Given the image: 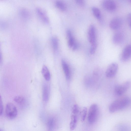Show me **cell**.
Returning <instances> with one entry per match:
<instances>
[{
  "label": "cell",
  "instance_id": "cell-1",
  "mask_svg": "<svg viewBox=\"0 0 131 131\" xmlns=\"http://www.w3.org/2000/svg\"><path fill=\"white\" fill-rule=\"evenodd\" d=\"M130 103V98L128 96H123L115 100L110 105L109 111L111 113L124 110L129 105Z\"/></svg>",
  "mask_w": 131,
  "mask_h": 131
},
{
  "label": "cell",
  "instance_id": "cell-2",
  "mask_svg": "<svg viewBox=\"0 0 131 131\" xmlns=\"http://www.w3.org/2000/svg\"><path fill=\"white\" fill-rule=\"evenodd\" d=\"M99 114V108L97 105L95 104H92L89 111L88 120L90 124L94 123L97 120Z\"/></svg>",
  "mask_w": 131,
  "mask_h": 131
},
{
  "label": "cell",
  "instance_id": "cell-3",
  "mask_svg": "<svg viewBox=\"0 0 131 131\" xmlns=\"http://www.w3.org/2000/svg\"><path fill=\"white\" fill-rule=\"evenodd\" d=\"M5 113L6 116L9 119L15 118L17 116L18 111L16 106L12 103H8L6 106Z\"/></svg>",
  "mask_w": 131,
  "mask_h": 131
},
{
  "label": "cell",
  "instance_id": "cell-4",
  "mask_svg": "<svg viewBox=\"0 0 131 131\" xmlns=\"http://www.w3.org/2000/svg\"><path fill=\"white\" fill-rule=\"evenodd\" d=\"M130 85V82L126 81L116 86L114 89L115 94L118 96L122 95L128 89Z\"/></svg>",
  "mask_w": 131,
  "mask_h": 131
},
{
  "label": "cell",
  "instance_id": "cell-5",
  "mask_svg": "<svg viewBox=\"0 0 131 131\" xmlns=\"http://www.w3.org/2000/svg\"><path fill=\"white\" fill-rule=\"evenodd\" d=\"M118 68V64L115 62L112 63L107 67L105 72V75L108 78L113 77L116 74Z\"/></svg>",
  "mask_w": 131,
  "mask_h": 131
},
{
  "label": "cell",
  "instance_id": "cell-6",
  "mask_svg": "<svg viewBox=\"0 0 131 131\" xmlns=\"http://www.w3.org/2000/svg\"><path fill=\"white\" fill-rule=\"evenodd\" d=\"M67 35L68 39V43L69 46L73 50L77 49L78 45L73 37L71 31L69 29L67 30Z\"/></svg>",
  "mask_w": 131,
  "mask_h": 131
},
{
  "label": "cell",
  "instance_id": "cell-7",
  "mask_svg": "<svg viewBox=\"0 0 131 131\" xmlns=\"http://www.w3.org/2000/svg\"><path fill=\"white\" fill-rule=\"evenodd\" d=\"M88 37L89 41L91 45L97 43L95 28L93 25H91L89 27L88 31Z\"/></svg>",
  "mask_w": 131,
  "mask_h": 131
},
{
  "label": "cell",
  "instance_id": "cell-8",
  "mask_svg": "<svg viewBox=\"0 0 131 131\" xmlns=\"http://www.w3.org/2000/svg\"><path fill=\"white\" fill-rule=\"evenodd\" d=\"M103 7L109 12H113L116 8V4L115 2L111 0L104 1L102 4Z\"/></svg>",
  "mask_w": 131,
  "mask_h": 131
},
{
  "label": "cell",
  "instance_id": "cell-9",
  "mask_svg": "<svg viewBox=\"0 0 131 131\" xmlns=\"http://www.w3.org/2000/svg\"><path fill=\"white\" fill-rule=\"evenodd\" d=\"M131 45H129L126 46L123 49L121 54L120 59L123 62L128 60L131 57Z\"/></svg>",
  "mask_w": 131,
  "mask_h": 131
},
{
  "label": "cell",
  "instance_id": "cell-10",
  "mask_svg": "<svg viewBox=\"0 0 131 131\" xmlns=\"http://www.w3.org/2000/svg\"><path fill=\"white\" fill-rule=\"evenodd\" d=\"M122 24L121 19L119 17H116L111 20L110 23L109 27L112 29L116 30L120 28Z\"/></svg>",
  "mask_w": 131,
  "mask_h": 131
},
{
  "label": "cell",
  "instance_id": "cell-11",
  "mask_svg": "<svg viewBox=\"0 0 131 131\" xmlns=\"http://www.w3.org/2000/svg\"><path fill=\"white\" fill-rule=\"evenodd\" d=\"M124 39V36L121 32H117L115 33L113 37V41L116 44L121 43Z\"/></svg>",
  "mask_w": 131,
  "mask_h": 131
},
{
  "label": "cell",
  "instance_id": "cell-12",
  "mask_svg": "<svg viewBox=\"0 0 131 131\" xmlns=\"http://www.w3.org/2000/svg\"><path fill=\"white\" fill-rule=\"evenodd\" d=\"M67 80H69L70 77V72L69 66L66 62L62 60L61 62Z\"/></svg>",
  "mask_w": 131,
  "mask_h": 131
},
{
  "label": "cell",
  "instance_id": "cell-13",
  "mask_svg": "<svg viewBox=\"0 0 131 131\" xmlns=\"http://www.w3.org/2000/svg\"><path fill=\"white\" fill-rule=\"evenodd\" d=\"M14 100L21 107H24L26 105V99L22 96H16L14 97Z\"/></svg>",
  "mask_w": 131,
  "mask_h": 131
},
{
  "label": "cell",
  "instance_id": "cell-14",
  "mask_svg": "<svg viewBox=\"0 0 131 131\" xmlns=\"http://www.w3.org/2000/svg\"><path fill=\"white\" fill-rule=\"evenodd\" d=\"M37 13L40 18L44 22L46 23H48L49 20L45 13L40 8H38L36 9Z\"/></svg>",
  "mask_w": 131,
  "mask_h": 131
},
{
  "label": "cell",
  "instance_id": "cell-15",
  "mask_svg": "<svg viewBox=\"0 0 131 131\" xmlns=\"http://www.w3.org/2000/svg\"><path fill=\"white\" fill-rule=\"evenodd\" d=\"M77 121V115L72 114L71 116V120L70 124V130H73L75 128Z\"/></svg>",
  "mask_w": 131,
  "mask_h": 131
},
{
  "label": "cell",
  "instance_id": "cell-16",
  "mask_svg": "<svg viewBox=\"0 0 131 131\" xmlns=\"http://www.w3.org/2000/svg\"><path fill=\"white\" fill-rule=\"evenodd\" d=\"M42 73L45 80L49 81L50 78V74L47 67L45 66H43L42 70Z\"/></svg>",
  "mask_w": 131,
  "mask_h": 131
},
{
  "label": "cell",
  "instance_id": "cell-17",
  "mask_svg": "<svg viewBox=\"0 0 131 131\" xmlns=\"http://www.w3.org/2000/svg\"><path fill=\"white\" fill-rule=\"evenodd\" d=\"M92 10L94 16L98 20H101V15L99 9L96 7H93L92 8Z\"/></svg>",
  "mask_w": 131,
  "mask_h": 131
},
{
  "label": "cell",
  "instance_id": "cell-18",
  "mask_svg": "<svg viewBox=\"0 0 131 131\" xmlns=\"http://www.w3.org/2000/svg\"><path fill=\"white\" fill-rule=\"evenodd\" d=\"M49 94L48 86L46 84L43 87L42 98L44 101L46 102L48 99Z\"/></svg>",
  "mask_w": 131,
  "mask_h": 131
},
{
  "label": "cell",
  "instance_id": "cell-19",
  "mask_svg": "<svg viewBox=\"0 0 131 131\" xmlns=\"http://www.w3.org/2000/svg\"><path fill=\"white\" fill-rule=\"evenodd\" d=\"M56 6L60 10L64 11L66 9V7L64 3L60 1H57L55 3Z\"/></svg>",
  "mask_w": 131,
  "mask_h": 131
},
{
  "label": "cell",
  "instance_id": "cell-20",
  "mask_svg": "<svg viewBox=\"0 0 131 131\" xmlns=\"http://www.w3.org/2000/svg\"><path fill=\"white\" fill-rule=\"evenodd\" d=\"M51 43L53 49L55 50H57L58 47V38L56 37H53L51 39Z\"/></svg>",
  "mask_w": 131,
  "mask_h": 131
},
{
  "label": "cell",
  "instance_id": "cell-21",
  "mask_svg": "<svg viewBox=\"0 0 131 131\" xmlns=\"http://www.w3.org/2000/svg\"><path fill=\"white\" fill-rule=\"evenodd\" d=\"M21 16L25 19L28 18L29 16V14L28 11L26 9H21L20 12Z\"/></svg>",
  "mask_w": 131,
  "mask_h": 131
},
{
  "label": "cell",
  "instance_id": "cell-22",
  "mask_svg": "<svg viewBox=\"0 0 131 131\" xmlns=\"http://www.w3.org/2000/svg\"><path fill=\"white\" fill-rule=\"evenodd\" d=\"M54 124V119L52 118H49L47 122L48 127L50 130H52Z\"/></svg>",
  "mask_w": 131,
  "mask_h": 131
},
{
  "label": "cell",
  "instance_id": "cell-23",
  "mask_svg": "<svg viewBox=\"0 0 131 131\" xmlns=\"http://www.w3.org/2000/svg\"><path fill=\"white\" fill-rule=\"evenodd\" d=\"M87 109L86 107H83L81 113V121H84L86 118Z\"/></svg>",
  "mask_w": 131,
  "mask_h": 131
},
{
  "label": "cell",
  "instance_id": "cell-24",
  "mask_svg": "<svg viewBox=\"0 0 131 131\" xmlns=\"http://www.w3.org/2000/svg\"><path fill=\"white\" fill-rule=\"evenodd\" d=\"M79 107L78 105H74L72 108V114L77 115L79 113Z\"/></svg>",
  "mask_w": 131,
  "mask_h": 131
},
{
  "label": "cell",
  "instance_id": "cell-25",
  "mask_svg": "<svg viewBox=\"0 0 131 131\" xmlns=\"http://www.w3.org/2000/svg\"><path fill=\"white\" fill-rule=\"evenodd\" d=\"M97 47V43L91 45L90 50V52L91 54H94L95 52Z\"/></svg>",
  "mask_w": 131,
  "mask_h": 131
},
{
  "label": "cell",
  "instance_id": "cell-26",
  "mask_svg": "<svg viewBox=\"0 0 131 131\" xmlns=\"http://www.w3.org/2000/svg\"><path fill=\"white\" fill-rule=\"evenodd\" d=\"M118 129L119 131H129L128 127L127 126L124 125L120 126Z\"/></svg>",
  "mask_w": 131,
  "mask_h": 131
},
{
  "label": "cell",
  "instance_id": "cell-27",
  "mask_svg": "<svg viewBox=\"0 0 131 131\" xmlns=\"http://www.w3.org/2000/svg\"><path fill=\"white\" fill-rule=\"evenodd\" d=\"M3 103L1 96L0 94V115L3 114Z\"/></svg>",
  "mask_w": 131,
  "mask_h": 131
},
{
  "label": "cell",
  "instance_id": "cell-28",
  "mask_svg": "<svg viewBox=\"0 0 131 131\" xmlns=\"http://www.w3.org/2000/svg\"><path fill=\"white\" fill-rule=\"evenodd\" d=\"M76 3L80 6H84L85 3L84 1L82 0H77L75 1Z\"/></svg>",
  "mask_w": 131,
  "mask_h": 131
},
{
  "label": "cell",
  "instance_id": "cell-29",
  "mask_svg": "<svg viewBox=\"0 0 131 131\" xmlns=\"http://www.w3.org/2000/svg\"><path fill=\"white\" fill-rule=\"evenodd\" d=\"M1 46V43L0 41V64H2L3 61V57Z\"/></svg>",
  "mask_w": 131,
  "mask_h": 131
},
{
  "label": "cell",
  "instance_id": "cell-30",
  "mask_svg": "<svg viewBox=\"0 0 131 131\" xmlns=\"http://www.w3.org/2000/svg\"><path fill=\"white\" fill-rule=\"evenodd\" d=\"M130 19H131V14L129 13L127 16V22L130 27Z\"/></svg>",
  "mask_w": 131,
  "mask_h": 131
},
{
  "label": "cell",
  "instance_id": "cell-31",
  "mask_svg": "<svg viewBox=\"0 0 131 131\" xmlns=\"http://www.w3.org/2000/svg\"><path fill=\"white\" fill-rule=\"evenodd\" d=\"M0 131H3V129H0Z\"/></svg>",
  "mask_w": 131,
  "mask_h": 131
}]
</instances>
